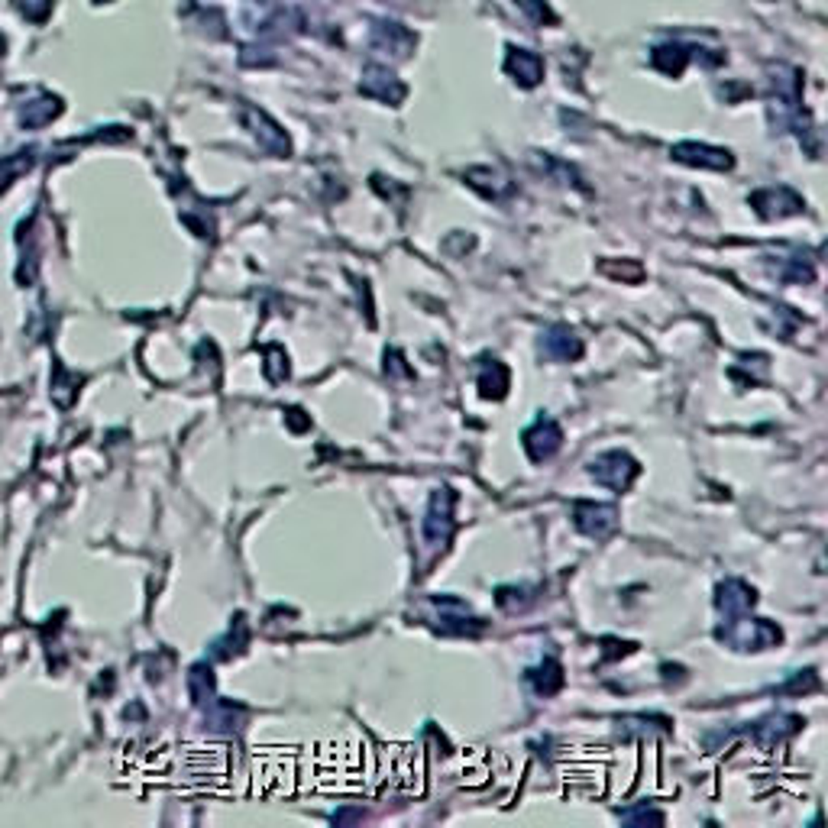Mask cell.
I'll return each mask as SVG.
<instances>
[{"label":"cell","mask_w":828,"mask_h":828,"mask_svg":"<svg viewBox=\"0 0 828 828\" xmlns=\"http://www.w3.org/2000/svg\"><path fill=\"white\" fill-rule=\"evenodd\" d=\"M453 492L450 489H437L434 499H430V511L424 518V538H428L430 547H447L453 534Z\"/></svg>","instance_id":"6da1fadb"},{"label":"cell","mask_w":828,"mask_h":828,"mask_svg":"<svg viewBox=\"0 0 828 828\" xmlns=\"http://www.w3.org/2000/svg\"><path fill=\"white\" fill-rule=\"evenodd\" d=\"M592 476H596V482H602V486H609V489H628L634 482V476L641 472V466L634 463L628 453H621V450H611V453H602L599 459H592Z\"/></svg>","instance_id":"7a4b0ae2"},{"label":"cell","mask_w":828,"mask_h":828,"mask_svg":"<svg viewBox=\"0 0 828 828\" xmlns=\"http://www.w3.org/2000/svg\"><path fill=\"white\" fill-rule=\"evenodd\" d=\"M573 524L586 534V538L605 540L611 530L618 528V511L615 505H596V501H580L573 509Z\"/></svg>","instance_id":"3957f363"},{"label":"cell","mask_w":828,"mask_h":828,"mask_svg":"<svg viewBox=\"0 0 828 828\" xmlns=\"http://www.w3.org/2000/svg\"><path fill=\"white\" fill-rule=\"evenodd\" d=\"M560 440H563V434H560V428L550 421V418H538L534 428L524 430V450H528V457L534 459V463L550 459L553 453L560 450Z\"/></svg>","instance_id":"277c9868"},{"label":"cell","mask_w":828,"mask_h":828,"mask_svg":"<svg viewBox=\"0 0 828 828\" xmlns=\"http://www.w3.org/2000/svg\"><path fill=\"white\" fill-rule=\"evenodd\" d=\"M751 204L757 207V214L767 220L773 217H786V214H800L803 211V201L800 195H793L790 188H767V191H757L751 197Z\"/></svg>","instance_id":"5b68a950"},{"label":"cell","mask_w":828,"mask_h":828,"mask_svg":"<svg viewBox=\"0 0 828 828\" xmlns=\"http://www.w3.org/2000/svg\"><path fill=\"white\" fill-rule=\"evenodd\" d=\"M673 159L676 162H686V166H702V168H732V156L725 149H715V146H705V143H680L673 149Z\"/></svg>","instance_id":"8992f818"},{"label":"cell","mask_w":828,"mask_h":828,"mask_svg":"<svg viewBox=\"0 0 828 828\" xmlns=\"http://www.w3.org/2000/svg\"><path fill=\"white\" fill-rule=\"evenodd\" d=\"M540 353L550 359H576L582 353V343L567 324H557V328L547 330L544 340H540Z\"/></svg>","instance_id":"52a82bcc"},{"label":"cell","mask_w":828,"mask_h":828,"mask_svg":"<svg viewBox=\"0 0 828 828\" xmlns=\"http://www.w3.org/2000/svg\"><path fill=\"white\" fill-rule=\"evenodd\" d=\"M363 87H366V95L382 97V101H401V97H405V87H401L399 81H395V75L382 66H372L369 72H366Z\"/></svg>","instance_id":"ba28073f"},{"label":"cell","mask_w":828,"mask_h":828,"mask_svg":"<svg viewBox=\"0 0 828 828\" xmlns=\"http://www.w3.org/2000/svg\"><path fill=\"white\" fill-rule=\"evenodd\" d=\"M509 382H511L509 369H505L499 359H492V363L482 366V372H480V392H482V399H505V392H509Z\"/></svg>","instance_id":"9c48e42d"},{"label":"cell","mask_w":828,"mask_h":828,"mask_svg":"<svg viewBox=\"0 0 828 828\" xmlns=\"http://www.w3.org/2000/svg\"><path fill=\"white\" fill-rule=\"evenodd\" d=\"M509 72L515 75V78L521 81L524 87H530V85H538V81H540V75H544V66H540L538 56H530V52H521V49H518V52L511 49Z\"/></svg>","instance_id":"30bf717a"},{"label":"cell","mask_w":828,"mask_h":828,"mask_svg":"<svg viewBox=\"0 0 828 828\" xmlns=\"http://www.w3.org/2000/svg\"><path fill=\"white\" fill-rule=\"evenodd\" d=\"M530 683H534V690L540 692V696H553V692L563 686V670H560L557 661H544L540 667L530 670Z\"/></svg>","instance_id":"8fae6325"},{"label":"cell","mask_w":828,"mask_h":828,"mask_svg":"<svg viewBox=\"0 0 828 828\" xmlns=\"http://www.w3.org/2000/svg\"><path fill=\"white\" fill-rule=\"evenodd\" d=\"M466 178H470L472 188H480L482 195L492 197V201H499V197L505 195V191H511V185L505 182V178H501L499 172H492V168H476V172H470Z\"/></svg>","instance_id":"7c38bea8"},{"label":"cell","mask_w":828,"mask_h":828,"mask_svg":"<svg viewBox=\"0 0 828 828\" xmlns=\"http://www.w3.org/2000/svg\"><path fill=\"white\" fill-rule=\"evenodd\" d=\"M686 58H690V52H686L683 45H663V49H657L654 62L663 68V72L680 75V68L686 66Z\"/></svg>","instance_id":"4fadbf2b"},{"label":"cell","mask_w":828,"mask_h":828,"mask_svg":"<svg viewBox=\"0 0 828 828\" xmlns=\"http://www.w3.org/2000/svg\"><path fill=\"white\" fill-rule=\"evenodd\" d=\"M301 414H305L301 408H291V411H288V421H291V428H295V430L311 428V418H301Z\"/></svg>","instance_id":"5bb4252c"}]
</instances>
